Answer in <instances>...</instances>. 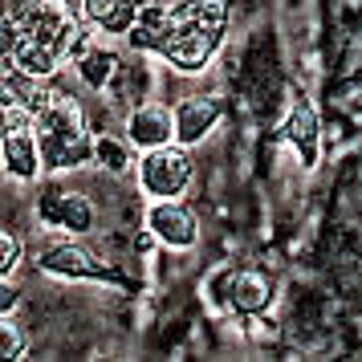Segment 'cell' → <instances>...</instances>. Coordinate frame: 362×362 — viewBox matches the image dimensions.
<instances>
[{
  "mask_svg": "<svg viewBox=\"0 0 362 362\" xmlns=\"http://www.w3.org/2000/svg\"><path fill=\"white\" fill-rule=\"evenodd\" d=\"M196 175V163H192V155L187 147H175V143H167V147H155V151H143V159H139V183H143V192L151 199H175L187 192V183Z\"/></svg>",
  "mask_w": 362,
  "mask_h": 362,
  "instance_id": "3",
  "label": "cell"
},
{
  "mask_svg": "<svg viewBox=\"0 0 362 362\" xmlns=\"http://www.w3.org/2000/svg\"><path fill=\"white\" fill-rule=\"evenodd\" d=\"M216 122H220V102L212 94H196V98H183L175 106V143L183 147H196L199 139H208Z\"/></svg>",
  "mask_w": 362,
  "mask_h": 362,
  "instance_id": "8",
  "label": "cell"
},
{
  "mask_svg": "<svg viewBox=\"0 0 362 362\" xmlns=\"http://www.w3.org/2000/svg\"><path fill=\"white\" fill-rule=\"evenodd\" d=\"M74 62H78V78L90 90H110L118 82V74H122V57L110 49H98V45H86Z\"/></svg>",
  "mask_w": 362,
  "mask_h": 362,
  "instance_id": "12",
  "label": "cell"
},
{
  "mask_svg": "<svg viewBox=\"0 0 362 362\" xmlns=\"http://www.w3.org/2000/svg\"><path fill=\"white\" fill-rule=\"evenodd\" d=\"M147 228L171 248H192L199 240V220L196 212L180 199H155L147 212Z\"/></svg>",
  "mask_w": 362,
  "mask_h": 362,
  "instance_id": "5",
  "label": "cell"
},
{
  "mask_svg": "<svg viewBox=\"0 0 362 362\" xmlns=\"http://www.w3.org/2000/svg\"><path fill=\"white\" fill-rule=\"evenodd\" d=\"M94 159H98V163L106 167V171H127V167L134 163V159H131V147H127L122 139H115V134H98Z\"/></svg>",
  "mask_w": 362,
  "mask_h": 362,
  "instance_id": "15",
  "label": "cell"
},
{
  "mask_svg": "<svg viewBox=\"0 0 362 362\" xmlns=\"http://www.w3.org/2000/svg\"><path fill=\"white\" fill-rule=\"evenodd\" d=\"M167 33H171V4L151 0V4L139 8V21H134V29L127 33V41H131V49H139V53H159Z\"/></svg>",
  "mask_w": 362,
  "mask_h": 362,
  "instance_id": "11",
  "label": "cell"
},
{
  "mask_svg": "<svg viewBox=\"0 0 362 362\" xmlns=\"http://www.w3.org/2000/svg\"><path fill=\"white\" fill-rule=\"evenodd\" d=\"M224 29H228V0H180L171 4V33L159 53L180 74H199L220 49Z\"/></svg>",
  "mask_w": 362,
  "mask_h": 362,
  "instance_id": "2",
  "label": "cell"
},
{
  "mask_svg": "<svg viewBox=\"0 0 362 362\" xmlns=\"http://www.w3.org/2000/svg\"><path fill=\"white\" fill-rule=\"evenodd\" d=\"M0 354L4 358H21L25 354V342H21V334L13 322H4V329H0Z\"/></svg>",
  "mask_w": 362,
  "mask_h": 362,
  "instance_id": "17",
  "label": "cell"
},
{
  "mask_svg": "<svg viewBox=\"0 0 362 362\" xmlns=\"http://www.w3.org/2000/svg\"><path fill=\"white\" fill-rule=\"evenodd\" d=\"M139 0H82V21L110 37H127L139 21Z\"/></svg>",
  "mask_w": 362,
  "mask_h": 362,
  "instance_id": "9",
  "label": "cell"
},
{
  "mask_svg": "<svg viewBox=\"0 0 362 362\" xmlns=\"http://www.w3.org/2000/svg\"><path fill=\"white\" fill-rule=\"evenodd\" d=\"M82 41V25L66 0H4V62L33 78H49Z\"/></svg>",
  "mask_w": 362,
  "mask_h": 362,
  "instance_id": "1",
  "label": "cell"
},
{
  "mask_svg": "<svg viewBox=\"0 0 362 362\" xmlns=\"http://www.w3.org/2000/svg\"><path fill=\"white\" fill-rule=\"evenodd\" d=\"M0 155H4V171H8L13 180H33L37 171L45 167L33 110H25V106H4V143H0Z\"/></svg>",
  "mask_w": 362,
  "mask_h": 362,
  "instance_id": "4",
  "label": "cell"
},
{
  "mask_svg": "<svg viewBox=\"0 0 362 362\" xmlns=\"http://www.w3.org/2000/svg\"><path fill=\"white\" fill-rule=\"evenodd\" d=\"M285 134H289V143H297L301 151V163L313 167L317 163V151H322V139H317V115H313L305 102H297L289 122H285Z\"/></svg>",
  "mask_w": 362,
  "mask_h": 362,
  "instance_id": "13",
  "label": "cell"
},
{
  "mask_svg": "<svg viewBox=\"0 0 362 362\" xmlns=\"http://www.w3.org/2000/svg\"><path fill=\"white\" fill-rule=\"evenodd\" d=\"M37 212H41L45 224H57V228H66V232H90L94 220H98L94 204H90L82 192H57V187H49V192L41 196Z\"/></svg>",
  "mask_w": 362,
  "mask_h": 362,
  "instance_id": "7",
  "label": "cell"
},
{
  "mask_svg": "<svg viewBox=\"0 0 362 362\" xmlns=\"http://www.w3.org/2000/svg\"><path fill=\"white\" fill-rule=\"evenodd\" d=\"M228 305L236 313H261L264 305H269V281H264L261 273H248V269L232 273Z\"/></svg>",
  "mask_w": 362,
  "mask_h": 362,
  "instance_id": "14",
  "label": "cell"
},
{
  "mask_svg": "<svg viewBox=\"0 0 362 362\" xmlns=\"http://www.w3.org/2000/svg\"><path fill=\"white\" fill-rule=\"evenodd\" d=\"M41 269L53 273V277H106L102 261L90 252V248H78V245H53L41 252Z\"/></svg>",
  "mask_w": 362,
  "mask_h": 362,
  "instance_id": "10",
  "label": "cell"
},
{
  "mask_svg": "<svg viewBox=\"0 0 362 362\" xmlns=\"http://www.w3.org/2000/svg\"><path fill=\"white\" fill-rule=\"evenodd\" d=\"M127 139L139 151H155L175 143V110H167L163 102H143L127 118Z\"/></svg>",
  "mask_w": 362,
  "mask_h": 362,
  "instance_id": "6",
  "label": "cell"
},
{
  "mask_svg": "<svg viewBox=\"0 0 362 362\" xmlns=\"http://www.w3.org/2000/svg\"><path fill=\"white\" fill-rule=\"evenodd\" d=\"M0 257H4V261H0V273L8 277V273L21 264V240L13 236V232H0Z\"/></svg>",
  "mask_w": 362,
  "mask_h": 362,
  "instance_id": "16",
  "label": "cell"
}]
</instances>
